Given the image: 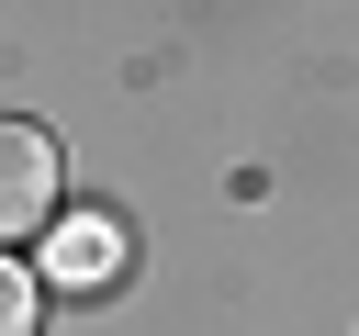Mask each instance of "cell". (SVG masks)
Returning <instances> with one entry per match:
<instances>
[{
  "label": "cell",
  "instance_id": "cell-1",
  "mask_svg": "<svg viewBox=\"0 0 359 336\" xmlns=\"http://www.w3.org/2000/svg\"><path fill=\"white\" fill-rule=\"evenodd\" d=\"M123 269H135V235H123L112 213H56V224H45V280H56L67 302H101Z\"/></svg>",
  "mask_w": 359,
  "mask_h": 336
},
{
  "label": "cell",
  "instance_id": "cell-2",
  "mask_svg": "<svg viewBox=\"0 0 359 336\" xmlns=\"http://www.w3.org/2000/svg\"><path fill=\"white\" fill-rule=\"evenodd\" d=\"M56 224V134L45 123H0V246Z\"/></svg>",
  "mask_w": 359,
  "mask_h": 336
},
{
  "label": "cell",
  "instance_id": "cell-3",
  "mask_svg": "<svg viewBox=\"0 0 359 336\" xmlns=\"http://www.w3.org/2000/svg\"><path fill=\"white\" fill-rule=\"evenodd\" d=\"M34 314H45V280L0 246V336H34Z\"/></svg>",
  "mask_w": 359,
  "mask_h": 336
}]
</instances>
